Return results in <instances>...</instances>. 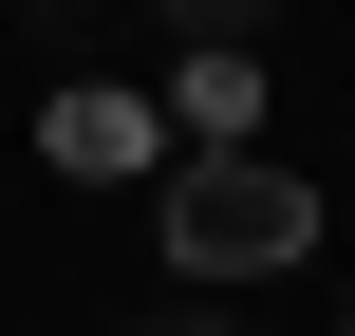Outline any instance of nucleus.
Segmentation results:
<instances>
[{
  "label": "nucleus",
  "instance_id": "nucleus-1",
  "mask_svg": "<svg viewBox=\"0 0 355 336\" xmlns=\"http://www.w3.org/2000/svg\"><path fill=\"white\" fill-rule=\"evenodd\" d=\"M300 243H318V187H300L281 150H187V168H168V281H187V299L281 281Z\"/></svg>",
  "mask_w": 355,
  "mask_h": 336
},
{
  "label": "nucleus",
  "instance_id": "nucleus-2",
  "mask_svg": "<svg viewBox=\"0 0 355 336\" xmlns=\"http://www.w3.org/2000/svg\"><path fill=\"white\" fill-rule=\"evenodd\" d=\"M56 168L94 187V168H150V112L131 94H56Z\"/></svg>",
  "mask_w": 355,
  "mask_h": 336
},
{
  "label": "nucleus",
  "instance_id": "nucleus-3",
  "mask_svg": "<svg viewBox=\"0 0 355 336\" xmlns=\"http://www.w3.org/2000/svg\"><path fill=\"white\" fill-rule=\"evenodd\" d=\"M243 112H262V56H187V131L243 150Z\"/></svg>",
  "mask_w": 355,
  "mask_h": 336
},
{
  "label": "nucleus",
  "instance_id": "nucleus-4",
  "mask_svg": "<svg viewBox=\"0 0 355 336\" xmlns=\"http://www.w3.org/2000/svg\"><path fill=\"white\" fill-rule=\"evenodd\" d=\"M150 19H168L187 56H262V19H281V0H150Z\"/></svg>",
  "mask_w": 355,
  "mask_h": 336
},
{
  "label": "nucleus",
  "instance_id": "nucleus-5",
  "mask_svg": "<svg viewBox=\"0 0 355 336\" xmlns=\"http://www.w3.org/2000/svg\"><path fill=\"white\" fill-rule=\"evenodd\" d=\"M131 336H262V318H243V299H150Z\"/></svg>",
  "mask_w": 355,
  "mask_h": 336
},
{
  "label": "nucleus",
  "instance_id": "nucleus-6",
  "mask_svg": "<svg viewBox=\"0 0 355 336\" xmlns=\"http://www.w3.org/2000/svg\"><path fill=\"white\" fill-rule=\"evenodd\" d=\"M19 19H37V37H94V19H112V0H19Z\"/></svg>",
  "mask_w": 355,
  "mask_h": 336
},
{
  "label": "nucleus",
  "instance_id": "nucleus-7",
  "mask_svg": "<svg viewBox=\"0 0 355 336\" xmlns=\"http://www.w3.org/2000/svg\"><path fill=\"white\" fill-rule=\"evenodd\" d=\"M337 336H355V299H337Z\"/></svg>",
  "mask_w": 355,
  "mask_h": 336
}]
</instances>
